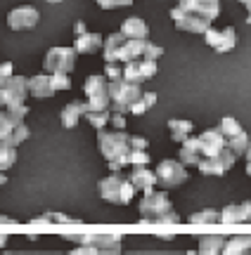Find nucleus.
<instances>
[{"mask_svg": "<svg viewBox=\"0 0 251 255\" xmlns=\"http://www.w3.org/2000/svg\"><path fill=\"white\" fill-rule=\"evenodd\" d=\"M140 225H159V227H166V225H180L183 218L178 215L171 199H168L166 189H149L145 191V196L140 199Z\"/></svg>", "mask_w": 251, "mask_h": 255, "instance_id": "nucleus-1", "label": "nucleus"}, {"mask_svg": "<svg viewBox=\"0 0 251 255\" xmlns=\"http://www.w3.org/2000/svg\"><path fill=\"white\" fill-rule=\"evenodd\" d=\"M97 146L100 154L107 158L109 170H123L128 165V154L133 151L130 135L126 130H97Z\"/></svg>", "mask_w": 251, "mask_h": 255, "instance_id": "nucleus-2", "label": "nucleus"}, {"mask_svg": "<svg viewBox=\"0 0 251 255\" xmlns=\"http://www.w3.org/2000/svg\"><path fill=\"white\" fill-rule=\"evenodd\" d=\"M97 191L107 203H114V206H128L133 196L138 194L135 184L121 170H109V175L97 182Z\"/></svg>", "mask_w": 251, "mask_h": 255, "instance_id": "nucleus-3", "label": "nucleus"}, {"mask_svg": "<svg viewBox=\"0 0 251 255\" xmlns=\"http://www.w3.org/2000/svg\"><path fill=\"white\" fill-rule=\"evenodd\" d=\"M88 111H102L112 109V97H109V78L104 73H93L85 78L83 85Z\"/></svg>", "mask_w": 251, "mask_h": 255, "instance_id": "nucleus-4", "label": "nucleus"}, {"mask_svg": "<svg viewBox=\"0 0 251 255\" xmlns=\"http://www.w3.org/2000/svg\"><path fill=\"white\" fill-rule=\"evenodd\" d=\"M142 95V88L140 83H133L128 78H112L109 81V97H112V111H121V114H128L130 104Z\"/></svg>", "mask_w": 251, "mask_h": 255, "instance_id": "nucleus-5", "label": "nucleus"}, {"mask_svg": "<svg viewBox=\"0 0 251 255\" xmlns=\"http://www.w3.org/2000/svg\"><path fill=\"white\" fill-rule=\"evenodd\" d=\"M76 50L74 45L64 47V45H55L45 52L43 59V69L45 73H71L76 69Z\"/></svg>", "mask_w": 251, "mask_h": 255, "instance_id": "nucleus-6", "label": "nucleus"}, {"mask_svg": "<svg viewBox=\"0 0 251 255\" xmlns=\"http://www.w3.org/2000/svg\"><path fill=\"white\" fill-rule=\"evenodd\" d=\"M154 173H157V184H161L164 189L180 187V184H185L190 180V173H187L185 165L180 163V161H171V158L159 161Z\"/></svg>", "mask_w": 251, "mask_h": 255, "instance_id": "nucleus-7", "label": "nucleus"}, {"mask_svg": "<svg viewBox=\"0 0 251 255\" xmlns=\"http://www.w3.org/2000/svg\"><path fill=\"white\" fill-rule=\"evenodd\" d=\"M171 19H173L178 31H187V33H197V36H204V31L211 26V19L202 17L197 12H190V9H183L180 5L171 7Z\"/></svg>", "mask_w": 251, "mask_h": 255, "instance_id": "nucleus-8", "label": "nucleus"}, {"mask_svg": "<svg viewBox=\"0 0 251 255\" xmlns=\"http://www.w3.org/2000/svg\"><path fill=\"white\" fill-rule=\"evenodd\" d=\"M28 97V78L26 76H17L12 73L2 90H0V107H14V104H24Z\"/></svg>", "mask_w": 251, "mask_h": 255, "instance_id": "nucleus-9", "label": "nucleus"}, {"mask_svg": "<svg viewBox=\"0 0 251 255\" xmlns=\"http://www.w3.org/2000/svg\"><path fill=\"white\" fill-rule=\"evenodd\" d=\"M235 161H237V154H233V151L225 146L221 154L202 156V161L197 163V168H199V173L202 175H209V177H221V175H225L230 168H233Z\"/></svg>", "mask_w": 251, "mask_h": 255, "instance_id": "nucleus-10", "label": "nucleus"}, {"mask_svg": "<svg viewBox=\"0 0 251 255\" xmlns=\"http://www.w3.org/2000/svg\"><path fill=\"white\" fill-rule=\"evenodd\" d=\"M204 40L206 45L216 50L218 55H225V52H233L235 45H237V33H235L233 26L228 28H206L204 31Z\"/></svg>", "mask_w": 251, "mask_h": 255, "instance_id": "nucleus-11", "label": "nucleus"}, {"mask_svg": "<svg viewBox=\"0 0 251 255\" xmlns=\"http://www.w3.org/2000/svg\"><path fill=\"white\" fill-rule=\"evenodd\" d=\"M159 71V66L154 59H133V62H126L123 64V78H128L133 83H142L149 81V78H154Z\"/></svg>", "mask_w": 251, "mask_h": 255, "instance_id": "nucleus-12", "label": "nucleus"}, {"mask_svg": "<svg viewBox=\"0 0 251 255\" xmlns=\"http://www.w3.org/2000/svg\"><path fill=\"white\" fill-rule=\"evenodd\" d=\"M38 21H40V14L31 5H21V7L9 9L7 14V26L12 31H31V28L38 26Z\"/></svg>", "mask_w": 251, "mask_h": 255, "instance_id": "nucleus-13", "label": "nucleus"}, {"mask_svg": "<svg viewBox=\"0 0 251 255\" xmlns=\"http://www.w3.org/2000/svg\"><path fill=\"white\" fill-rule=\"evenodd\" d=\"M83 241H90L100 253H119L123 234H119V232H97L93 237H78V244H83Z\"/></svg>", "mask_w": 251, "mask_h": 255, "instance_id": "nucleus-14", "label": "nucleus"}, {"mask_svg": "<svg viewBox=\"0 0 251 255\" xmlns=\"http://www.w3.org/2000/svg\"><path fill=\"white\" fill-rule=\"evenodd\" d=\"M251 222V201L230 203L221 210V225H247Z\"/></svg>", "mask_w": 251, "mask_h": 255, "instance_id": "nucleus-15", "label": "nucleus"}, {"mask_svg": "<svg viewBox=\"0 0 251 255\" xmlns=\"http://www.w3.org/2000/svg\"><path fill=\"white\" fill-rule=\"evenodd\" d=\"M199 144H202V154L204 156H216L228 146V142H225V135L221 132V128H209L199 135Z\"/></svg>", "mask_w": 251, "mask_h": 255, "instance_id": "nucleus-16", "label": "nucleus"}, {"mask_svg": "<svg viewBox=\"0 0 251 255\" xmlns=\"http://www.w3.org/2000/svg\"><path fill=\"white\" fill-rule=\"evenodd\" d=\"M202 144H199V137H185L180 142V151H178V161L185 165V168H192L202 161Z\"/></svg>", "mask_w": 251, "mask_h": 255, "instance_id": "nucleus-17", "label": "nucleus"}, {"mask_svg": "<svg viewBox=\"0 0 251 255\" xmlns=\"http://www.w3.org/2000/svg\"><path fill=\"white\" fill-rule=\"evenodd\" d=\"M178 5L183 9H190V12L211 19V21L221 14V0H178Z\"/></svg>", "mask_w": 251, "mask_h": 255, "instance_id": "nucleus-18", "label": "nucleus"}, {"mask_svg": "<svg viewBox=\"0 0 251 255\" xmlns=\"http://www.w3.org/2000/svg\"><path fill=\"white\" fill-rule=\"evenodd\" d=\"M102 43H104V36L93 33V31H83V33L76 36L74 50L76 55H95L97 50H102Z\"/></svg>", "mask_w": 251, "mask_h": 255, "instance_id": "nucleus-19", "label": "nucleus"}, {"mask_svg": "<svg viewBox=\"0 0 251 255\" xmlns=\"http://www.w3.org/2000/svg\"><path fill=\"white\" fill-rule=\"evenodd\" d=\"M55 88H52V78L50 73H38L33 78H28V95L36 97V100H50L55 95Z\"/></svg>", "mask_w": 251, "mask_h": 255, "instance_id": "nucleus-20", "label": "nucleus"}, {"mask_svg": "<svg viewBox=\"0 0 251 255\" xmlns=\"http://www.w3.org/2000/svg\"><path fill=\"white\" fill-rule=\"evenodd\" d=\"M128 180L135 184L138 191H149L154 189V184H157V173L152 168H147V165H133V173L128 175Z\"/></svg>", "mask_w": 251, "mask_h": 255, "instance_id": "nucleus-21", "label": "nucleus"}, {"mask_svg": "<svg viewBox=\"0 0 251 255\" xmlns=\"http://www.w3.org/2000/svg\"><path fill=\"white\" fill-rule=\"evenodd\" d=\"M85 111H88V102H69V104H64V109L59 114L62 128H66V130L76 128V123L85 116Z\"/></svg>", "mask_w": 251, "mask_h": 255, "instance_id": "nucleus-22", "label": "nucleus"}, {"mask_svg": "<svg viewBox=\"0 0 251 255\" xmlns=\"http://www.w3.org/2000/svg\"><path fill=\"white\" fill-rule=\"evenodd\" d=\"M149 38H126V43L121 45V52H119V62H133V59H140L142 52H145V45H147Z\"/></svg>", "mask_w": 251, "mask_h": 255, "instance_id": "nucleus-23", "label": "nucleus"}, {"mask_svg": "<svg viewBox=\"0 0 251 255\" xmlns=\"http://www.w3.org/2000/svg\"><path fill=\"white\" fill-rule=\"evenodd\" d=\"M123 43H126V36H123L121 31H116V33H109V36L104 38V43H102L104 62H107V64L119 62V52H121V45H123Z\"/></svg>", "mask_w": 251, "mask_h": 255, "instance_id": "nucleus-24", "label": "nucleus"}, {"mask_svg": "<svg viewBox=\"0 0 251 255\" xmlns=\"http://www.w3.org/2000/svg\"><path fill=\"white\" fill-rule=\"evenodd\" d=\"M121 31L126 38H149V26H147V21L145 19H140V17H128V19H123V24H121Z\"/></svg>", "mask_w": 251, "mask_h": 255, "instance_id": "nucleus-25", "label": "nucleus"}, {"mask_svg": "<svg viewBox=\"0 0 251 255\" xmlns=\"http://www.w3.org/2000/svg\"><path fill=\"white\" fill-rule=\"evenodd\" d=\"M168 130H171V139L173 142H183L185 137L192 135V121H185V119H171L168 121Z\"/></svg>", "mask_w": 251, "mask_h": 255, "instance_id": "nucleus-26", "label": "nucleus"}, {"mask_svg": "<svg viewBox=\"0 0 251 255\" xmlns=\"http://www.w3.org/2000/svg\"><path fill=\"white\" fill-rule=\"evenodd\" d=\"M225 239L221 234H206V237H199V253L214 255V253H223Z\"/></svg>", "mask_w": 251, "mask_h": 255, "instance_id": "nucleus-27", "label": "nucleus"}, {"mask_svg": "<svg viewBox=\"0 0 251 255\" xmlns=\"http://www.w3.org/2000/svg\"><path fill=\"white\" fill-rule=\"evenodd\" d=\"M190 225H218L221 222V210L216 208H204V210H197L187 218Z\"/></svg>", "mask_w": 251, "mask_h": 255, "instance_id": "nucleus-28", "label": "nucleus"}, {"mask_svg": "<svg viewBox=\"0 0 251 255\" xmlns=\"http://www.w3.org/2000/svg\"><path fill=\"white\" fill-rule=\"evenodd\" d=\"M157 104V92H142L138 100L130 104V109H128V114H133V116H142L147 109H152Z\"/></svg>", "mask_w": 251, "mask_h": 255, "instance_id": "nucleus-29", "label": "nucleus"}, {"mask_svg": "<svg viewBox=\"0 0 251 255\" xmlns=\"http://www.w3.org/2000/svg\"><path fill=\"white\" fill-rule=\"evenodd\" d=\"M249 248H251V234H237V237L225 241L223 253L235 255V253H244V251H249Z\"/></svg>", "mask_w": 251, "mask_h": 255, "instance_id": "nucleus-30", "label": "nucleus"}, {"mask_svg": "<svg viewBox=\"0 0 251 255\" xmlns=\"http://www.w3.org/2000/svg\"><path fill=\"white\" fill-rule=\"evenodd\" d=\"M225 142H228V149H230L233 154L244 156V151H247V149H249V144H251V137L247 135V130H240L237 135L228 137Z\"/></svg>", "mask_w": 251, "mask_h": 255, "instance_id": "nucleus-31", "label": "nucleus"}, {"mask_svg": "<svg viewBox=\"0 0 251 255\" xmlns=\"http://www.w3.org/2000/svg\"><path fill=\"white\" fill-rule=\"evenodd\" d=\"M17 149L19 146H14V144L0 142V170H2V173L17 163Z\"/></svg>", "mask_w": 251, "mask_h": 255, "instance_id": "nucleus-32", "label": "nucleus"}, {"mask_svg": "<svg viewBox=\"0 0 251 255\" xmlns=\"http://www.w3.org/2000/svg\"><path fill=\"white\" fill-rule=\"evenodd\" d=\"M109 116H112V109H102V111H85L83 119L95 128V130H102L109 123Z\"/></svg>", "mask_w": 251, "mask_h": 255, "instance_id": "nucleus-33", "label": "nucleus"}, {"mask_svg": "<svg viewBox=\"0 0 251 255\" xmlns=\"http://www.w3.org/2000/svg\"><path fill=\"white\" fill-rule=\"evenodd\" d=\"M19 123H14V121L7 116V111L0 109V142H7L12 139V132H14V128H17Z\"/></svg>", "mask_w": 251, "mask_h": 255, "instance_id": "nucleus-34", "label": "nucleus"}, {"mask_svg": "<svg viewBox=\"0 0 251 255\" xmlns=\"http://www.w3.org/2000/svg\"><path fill=\"white\" fill-rule=\"evenodd\" d=\"M218 128H221V132L225 135V139H228V137H233V135H237L240 130H244V128L240 126V121L233 119V116H225V119H221Z\"/></svg>", "mask_w": 251, "mask_h": 255, "instance_id": "nucleus-35", "label": "nucleus"}, {"mask_svg": "<svg viewBox=\"0 0 251 255\" xmlns=\"http://www.w3.org/2000/svg\"><path fill=\"white\" fill-rule=\"evenodd\" d=\"M2 109L7 111V116L14 123H24V119L28 116V107L26 104H14V107H2Z\"/></svg>", "mask_w": 251, "mask_h": 255, "instance_id": "nucleus-36", "label": "nucleus"}, {"mask_svg": "<svg viewBox=\"0 0 251 255\" xmlns=\"http://www.w3.org/2000/svg\"><path fill=\"white\" fill-rule=\"evenodd\" d=\"M50 78H52V88L55 90H71L69 73H50Z\"/></svg>", "mask_w": 251, "mask_h": 255, "instance_id": "nucleus-37", "label": "nucleus"}, {"mask_svg": "<svg viewBox=\"0 0 251 255\" xmlns=\"http://www.w3.org/2000/svg\"><path fill=\"white\" fill-rule=\"evenodd\" d=\"M147 163H149L147 149H133L128 154V165H147Z\"/></svg>", "mask_w": 251, "mask_h": 255, "instance_id": "nucleus-38", "label": "nucleus"}, {"mask_svg": "<svg viewBox=\"0 0 251 255\" xmlns=\"http://www.w3.org/2000/svg\"><path fill=\"white\" fill-rule=\"evenodd\" d=\"M159 57H164V47H161V45H154L152 40H147L145 52H142V59H154V62H157Z\"/></svg>", "mask_w": 251, "mask_h": 255, "instance_id": "nucleus-39", "label": "nucleus"}, {"mask_svg": "<svg viewBox=\"0 0 251 255\" xmlns=\"http://www.w3.org/2000/svg\"><path fill=\"white\" fill-rule=\"evenodd\" d=\"M102 9H119V7H128L133 0H95Z\"/></svg>", "mask_w": 251, "mask_h": 255, "instance_id": "nucleus-40", "label": "nucleus"}, {"mask_svg": "<svg viewBox=\"0 0 251 255\" xmlns=\"http://www.w3.org/2000/svg\"><path fill=\"white\" fill-rule=\"evenodd\" d=\"M104 76L112 81V78H119L123 76V64L121 62H114V64H104Z\"/></svg>", "mask_w": 251, "mask_h": 255, "instance_id": "nucleus-41", "label": "nucleus"}, {"mask_svg": "<svg viewBox=\"0 0 251 255\" xmlns=\"http://www.w3.org/2000/svg\"><path fill=\"white\" fill-rule=\"evenodd\" d=\"M12 73H14V71H12V62H2V64H0V90H2L5 81H7Z\"/></svg>", "mask_w": 251, "mask_h": 255, "instance_id": "nucleus-42", "label": "nucleus"}, {"mask_svg": "<svg viewBox=\"0 0 251 255\" xmlns=\"http://www.w3.org/2000/svg\"><path fill=\"white\" fill-rule=\"evenodd\" d=\"M109 123H114L116 130H123L126 128V119H123L121 111H112V116H109Z\"/></svg>", "mask_w": 251, "mask_h": 255, "instance_id": "nucleus-43", "label": "nucleus"}, {"mask_svg": "<svg viewBox=\"0 0 251 255\" xmlns=\"http://www.w3.org/2000/svg\"><path fill=\"white\" fill-rule=\"evenodd\" d=\"M130 144H133V149H147L149 139H145L142 135H130Z\"/></svg>", "mask_w": 251, "mask_h": 255, "instance_id": "nucleus-44", "label": "nucleus"}, {"mask_svg": "<svg viewBox=\"0 0 251 255\" xmlns=\"http://www.w3.org/2000/svg\"><path fill=\"white\" fill-rule=\"evenodd\" d=\"M244 156H247V175L251 177V144H249V149L244 151Z\"/></svg>", "mask_w": 251, "mask_h": 255, "instance_id": "nucleus-45", "label": "nucleus"}, {"mask_svg": "<svg viewBox=\"0 0 251 255\" xmlns=\"http://www.w3.org/2000/svg\"><path fill=\"white\" fill-rule=\"evenodd\" d=\"M83 31H88V28H85V24H83V21H76V24H74V36L83 33Z\"/></svg>", "mask_w": 251, "mask_h": 255, "instance_id": "nucleus-46", "label": "nucleus"}, {"mask_svg": "<svg viewBox=\"0 0 251 255\" xmlns=\"http://www.w3.org/2000/svg\"><path fill=\"white\" fill-rule=\"evenodd\" d=\"M0 225H17L12 218H5V215H0Z\"/></svg>", "mask_w": 251, "mask_h": 255, "instance_id": "nucleus-47", "label": "nucleus"}, {"mask_svg": "<svg viewBox=\"0 0 251 255\" xmlns=\"http://www.w3.org/2000/svg\"><path fill=\"white\" fill-rule=\"evenodd\" d=\"M7 246V234H0V248Z\"/></svg>", "mask_w": 251, "mask_h": 255, "instance_id": "nucleus-48", "label": "nucleus"}, {"mask_svg": "<svg viewBox=\"0 0 251 255\" xmlns=\"http://www.w3.org/2000/svg\"><path fill=\"white\" fill-rule=\"evenodd\" d=\"M240 2H242L244 7H247V12H249V14H251V0H240Z\"/></svg>", "mask_w": 251, "mask_h": 255, "instance_id": "nucleus-49", "label": "nucleus"}, {"mask_svg": "<svg viewBox=\"0 0 251 255\" xmlns=\"http://www.w3.org/2000/svg\"><path fill=\"white\" fill-rule=\"evenodd\" d=\"M7 182V177H5V173H2V170H0V187H2V184Z\"/></svg>", "mask_w": 251, "mask_h": 255, "instance_id": "nucleus-50", "label": "nucleus"}, {"mask_svg": "<svg viewBox=\"0 0 251 255\" xmlns=\"http://www.w3.org/2000/svg\"><path fill=\"white\" fill-rule=\"evenodd\" d=\"M247 24H249V26H251V14H247Z\"/></svg>", "mask_w": 251, "mask_h": 255, "instance_id": "nucleus-51", "label": "nucleus"}, {"mask_svg": "<svg viewBox=\"0 0 251 255\" xmlns=\"http://www.w3.org/2000/svg\"><path fill=\"white\" fill-rule=\"evenodd\" d=\"M47 2H52V5H57V2H62V0H47Z\"/></svg>", "mask_w": 251, "mask_h": 255, "instance_id": "nucleus-52", "label": "nucleus"}]
</instances>
